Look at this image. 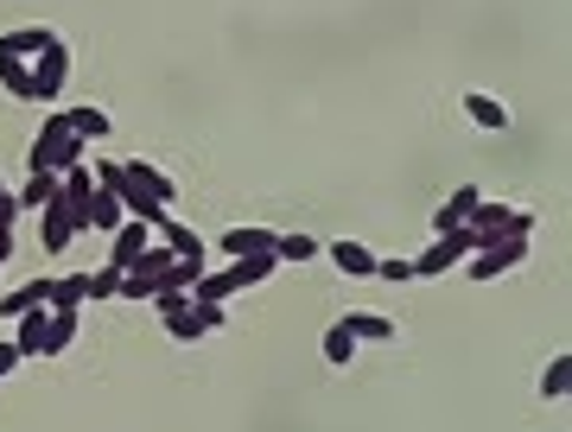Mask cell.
Listing matches in <instances>:
<instances>
[{
	"instance_id": "20",
	"label": "cell",
	"mask_w": 572,
	"mask_h": 432,
	"mask_svg": "<svg viewBox=\"0 0 572 432\" xmlns=\"http://www.w3.org/2000/svg\"><path fill=\"white\" fill-rule=\"evenodd\" d=\"M325 362H331V369H350V362H357V337H350L343 325L325 330Z\"/></svg>"
},
{
	"instance_id": "14",
	"label": "cell",
	"mask_w": 572,
	"mask_h": 432,
	"mask_svg": "<svg viewBox=\"0 0 572 432\" xmlns=\"http://www.w3.org/2000/svg\"><path fill=\"white\" fill-rule=\"evenodd\" d=\"M223 249H230V261H242V254H274V235H267V229H242V223H235L230 235H223Z\"/></svg>"
},
{
	"instance_id": "12",
	"label": "cell",
	"mask_w": 572,
	"mask_h": 432,
	"mask_svg": "<svg viewBox=\"0 0 572 432\" xmlns=\"http://www.w3.org/2000/svg\"><path fill=\"white\" fill-rule=\"evenodd\" d=\"M465 115L477 127H490V134H502V127H509V108H502L496 96H484V89H470V96H465Z\"/></svg>"
},
{
	"instance_id": "4",
	"label": "cell",
	"mask_w": 572,
	"mask_h": 432,
	"mask_svg": "<svg viewBox=\"0 0 572 432\" xmlns=\"http://www.w3.org/2000/svg\"><path fill=\"white\" fill-rule=\"evenodd\" d=\"M32 64V89H39V102H57L64 96V83H71V45L52 32V45L39 51V57H27Z\"/></svg>"
},
{
	"instance_id": "19",
	"label": "cell",
	"mask_w": 572,
	"mask_h": 432,
	"mask_svg": "<svg viewBox=\"0 0 572 432\" xmlns=\"http://www.w3.org/2000/svg\"><path fill=\"white\" fill-rule=\"evenodd\" d=\"M83 299H89V280H83V274L52 280V305H57V312H83Z\"/></svg>"
},
{
	"instance_id": "2",
	"label": "cell",
	"mask_w": 572,
	"mask_h": 432,
	"mask_svg": "<svg viewBox=\"0 0 572 432\" xmlns=\"http://www.w3.org/2000/svg\"><path fill=\"white\" fill-rule=\"evenodd\" d=\"M465 235L484 249V242H502V235H534V210H521V203H477L470 210V223H465Z\"/></svg>"
},
{
	"instance_id": "13",
	"label": "cell",
	"mask_w": 572,
	"mask_h": 432,
	"mask_svg": "<svg viewBox=\"0 0 572 432\" xmlns=\"http://www.w3.org/2000/svg\"><path fill=\"white\" fill-rule=\"evenodd\" d=\"M0 89L20 102H39V89H32V64L27 57H0Z\"/></svg>"
},
{
	"instance_id": "6",
	"label": "cell",
	"mask_w": 572,
	"mask_h": 432,
	"mask_svg": "<svg viewBox=\"0 0 572 432\" xmlns=\"http://www.w3.org/2000/svg\"><path fill=\"white\" fill-rule=\"evenodd\" d=\"M71 242H77V217H71V203H64V198H52L45 210H39V249L64 254Z\"/></svg>"
},
{
	"instance_id": "26",
	"label": "cell",
	"mask_w": 572,
	"mask_h": 432,
	"mask_svg": "<svg viewBox=\"0 0 572 432\" xmlns=\"http://www.w3.org/2000/svg\"><path fill=\"white\" fill-rule=\"evenodd\" d=\"M83 280H89V299H121V274H115L108 261L96 267V274H83Z\"/></svg>"
},
{
	"instance_id": "16",
	"label": "cell",
	"mask_w": 572,
	"mask_h": 432,
	"mask_svg": "<svg viewBox=\"0 0 572 432\" xmlns=\"http://www.w3.org/2000/svg\"><path fill=\"white\" fill-rule=\"evenodd\" d=\"M32 305H52V280H32V286H20V293H7V299H0V318H20V312H32Z\"/></svg>"
},
{
	"instance_id": "29",
	"label": "cell",
	"mask_w": 572,
	"mask_h": 432,
	"mask_svg": "<svg viewBox=\"0 0 572 432\" xmlns=\"http://www.w3.org/2000/svg\"><path fill=\"white\" fill-rule=\"evenodd\" d=\"M0 198H7V185H0Z\"/></svg>"
},
{
	"instance_id": "21",
	"label": "cell",
	"mask_w": 572,
	"mask_h": 432,
	"mask_svg": "<svg viewBox=\"0 0 572 432\" xmlns=\"http://www.w3.org/2000/svg\"><path fill=\"white\" fill-rule=\"evenodd\" d=\"M64 115H71V134H77V140H103L108 127H115L103 108H64Z\"/></svg>"
},
{
	"instance_id": "22",
	"label": "cell",
	"mask_w": 572,
	"mask_h": 432,
	"mask_svg": "<svg viewBox=\"0 0 572 432\" xmlns=\"http://www.w3.org/2000/svg\"><path fill=\"white\" fill-rule=\"evenodd\" d=\"M77 318H83V312H57V305H52V330H45V356L71 350V337H77Z\"/></svg>"
},
{
	"instance_id": "10",
	"label": "cell",
	"mask_w": 572,
	"mask_h": 432,
	"mask_svg": "<svg viewBox=\"0 0 572 432\" xmlns=\"http://www.w3.org/2000/svg\"><path fill=\"white\" fill-rule=\"evenodd\" d=\"M357 344H394V318H382V312H343L338 318Z\"/></svg>"
},
{
	"instance_id": "25",
	"label": "cell",
	"mask_w": 572,
	"mask_h": 432,
	"mask_svg": "<svg viewBox=\"0 0 572 432\" xmlns=\"http://www.w3.org/2000/svg\"><path fill=\"white\" fill-rule=\"evenodd\" d=\"M313 254H318L313 235H274V261H280V267L286 261H313Z\"/></svg>"
},
{
	"instance_id": "5",
	"label": "cell",
	"mask_w": 572,
	"mask_h": 432,
	"mask_svg": "<svg viewBox=\"0 0 572 432\" xmlns=\"http://www.w3.org/2000/svg\"><path fill=\"white\" fill-rule=\"evenodd\" d=\"M470 249H477V242H470L465 229L439 235V242H433V249L414 261V280H433V274H445V267H465V254H470Z\"/></svg>"
},
{
	"instance_id": "18",
	"label": "cell",
	"mask_w": 572,
	"mask_h": 432,
	"mask_svg": "<svg viewBox=\"0 0 572 432\" xmlns=\"http://www.w3.org/2000/svg\"><path fill=\"white\" fill-rule=\"evenodd\" d=\"M230 274H235V286H261V280H274V274H280V261H274V254H242Z\"/></svg>"
},
{
	"instance_id": "23",
	"label": "cell",
	"mask_w": 572,
	"mask_h": 432,
	"mask_svg": "<svg viewBox=\"0 0 572 432\" xmlns=\"http://www.w3.org/2000/svg\"><path fill=\"white\" fill-rule=\"evenodd\" d=\"M566 388H572V356H553L541 369V401H560Z\"/></svg>"
},
{
	"instance_id": "8",
	"label": "cell",
	"mask_w": 572,
	"mask_h": 432,
	"mask_svg": "<svg viewBox=\"0 0 572 432\" xmlns=\"http://www.w3.org/2000/svg\"><path fill=\"white\" fill-rule=\"evenodd\" d=\"M45 330H52V305H32V312L13 318V350H20V362L45 356Z\"/></svg>"
},
{
	"instance_id": "17",
	"label": "cell",
	"mask_w": 572,
	"mask_h": 432,
	"mask_svg": "<svg viewBox=\"0 0 572 432\" xmlns=\"http://www.w3.org/2000/svg\"><path fill=\"white\" fill-rule=\"evenodd\" d=\"M128 172L140 178V185H147V191H153L159 203H166V210H172V203H179V185H172V178L159 172V166H147V159H128Z\"/></svg>"
},
{
	"instance_id": "15",
	"label": "cell",
	"mask_w": 572,
	"mask_h": 432,
	"mask_svg": "<svg viewBox=\"0 0 572 432\" xmlns=\"http://www.w3.org/2000/svg\"><path fill=\"white\" fill-rule=\"evenodd\" d=\"M331 261H338L350 280H369V274H375V254H369L363 242H331Z\"/></svg>"
},
{
	"instance_id": "7",
	"label": "cell",
	"mask_w": 572,
	"mask_h": 432,
	"mask_svg": "<svg viewBox=\"0 0 572 432\" xmlns=\"http://www.w3.org/2000/svg\"><path fill=\"white\" fill-rule=\"evenodd\" d=\"M147 249H153V229H147V223H134V217H128V223L108 235V267H115V274H128V267H134V261H140Z\"/></svg>"
},
{
	"instance_id": "3",
	"label": "cell",
	"mask_w": 572,
	"mask_h": 432,
	"mask_svg": "<svg viewBox=\"0 0 572 432\" xmlns=\"http://www.w3.org/2000/svg\"><path fill=\"white\" fill-rule=\"evenodd\" d=\"M521 261H528V235H502V242H484V249L465 254V274L496 280V274H509V267H521Z\"/></svg>"
},
{
	"instance_id": "28",
	"label": "cell",
	"mask_w": 572,
	"mask_h": 432,
	"mask_svg": "<svg viewBox=\"0 0 572 432\" xmlns=\"http://www.w3.org/2000/svg\"><path fill=\"white\" fill-rule=\"evenodd\" d=\"M13 369H20V350H13V337H7V344H0V381L13 376Z\"/></svg>"
},
{
	"instance_id": "27",
	"label": "cell",
	"mask_w": 572,
	"mask_h": 432,
	"mask_svg": "<svg viewBox=\"0 0 572 432\" xmlns=\"http://www.w3.org/2000/svg\"><path fill=\"white\" fill-rule=\"evenodd\" d=\"M375 274L382 280H414V261H375Z\"/></svg>"
},
{
	"instance_id": "1",
	"label": "cell",
	"mask_w": 572,
	"mask_h": 432,
	"mask_svg": "<svg viewBox=\"0 0 572 432\" xmlns=\"http://www.w3.org/2000/svg\"><path fill=\"white\" fill-rule=\"evenodd\" d=\"M83 152H89V140H77V134H71V115L57 108V115L39 122V140H32V172H71V166H83Z\"/></svg>"
},
{
	"instance_id": "11",
	"label": "cell",
	"mask_w": 572,
	"mask_h": 432,
	"mask_svg": "<svg viewBox=\"0 0 572 432\" xmlns=\"http://www.w3.org/2000/svg\"><path fill=\"white\" fill-rule=\"evenodd\" d=\"M45 45H52V32H45V25H20V32H0V57H39Z\"/></svg>"
},
{
	"instance_id": "24",
	"label": "cell",
	"mask_w": 572,
	"mask_h": 432,
	"mask_svg": "<svg viewBox=\"0 0 572 432\" xmlns=\"http://www.w3.org/2000/svg\"><path fill=\"white\" fill-rule=\"evenodd\" d=\"M52 198H57V172H32V185L13 203H20V210H45Z\"/></svg>"
},
{
	"instance_id": "9",
	"label": "cell",
	"mask_w": 572,
	"mask_h": 432,
	"mask_svg": "<svg viewBox=\"0 0 572 432\" xmlns=\"http://www.w3.org/2000/svg\"><path fill=\"white\" fill-rule=\"evenodd\" d=\"M477 203H484V191H477V185H458V191H452V198L439 203V217H433V229H439V235H452V229H465Z\"/></svg>"
}]
</instances>
